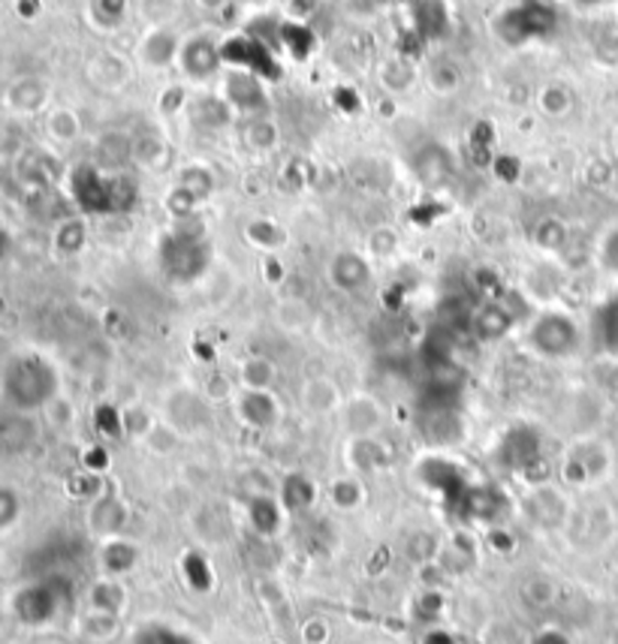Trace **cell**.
Instances as JSON below:
<instances>
[{"label": "cell", "instance_id": "cell-6", "mask_svg": "<svg viewBox=\"0 0 618 644\" xmlns=\"http://www.w3.org/2000/svg\"><path fill=\"white\" fill-rule=\"evenodd\" d=\"M498 458H501V464L507 470L526 473L528 467H534L537 460L543 458V455H540V434H537L534 428H514V431L501 440Z\"/></svg>", "mask_w": 618, "mask_h": 644}, {"label": "cell", "instance_id": "cell-22", "mask_svg": "<svg viewBox=\"0 0 618 644\" xmlns=\"http://www.w3.org/2000/svg\"><path fill=\"white\" fill-rule=\"evenodd\" d=\"M118 630H121V618L103 614V611H91L82 623L85 639H91V642H109V639H115Z\"/></svg>", "mask_w": 618, "mask_h": 644}, {"label": "cell", "instance_id": "cell-15", "mask_svg": "<svg viewBox=\"0 0 618 644\" xmlns=\"http://www.w3.org/2000/svg\"><path fill=\"white\" fill-rule=\"evenodd\" d=\"M36 440L34 422L27 413H12L0 419V449L3 452H24Z\"/></svg>", "mask_w": 618, "mask_h": 644}, {"label": "cell", "instance_id": "cell-28", "mask_svg": "<svg viewBox=\"0 0 618 644\" xmlns=\"http://www.w3.org/2000/svg\"><path fill=\"white\" fill-rule=\"evenodd\" d=\"M58 247L64 251V254H76L79 247L85 244V230H82V223H64L58 230Z\"/></svg>", "mask_w": 618, "mask_h": 644}, {"label": "cell", "instance_id": "cell-5", "mask_svg": "<svg viewBox=\"0 0 618 644\" xmlns=\"http://www.w3.org/2000/svg\"><path fill=\"white\" fill-rule=\"evenodd\" d=\"M420 479L432 491H438V495L446 500V507L453 509L462 503V497H465V491L471 488V482H467V476L459 467H455L453 460H443V458H429L426 464L420 467Z\"/></svg>", "mask_w": 618, "mask_h": 644}, {"label": "cell", "instance_id": "cell-19", "mask_svg": "<svg viewBox=\"0 0 618 644\" xmlns=\"http://www.w3.org/2000/svg\"><path fill=\"white\" fill-rule=\"evenodd\" d=\"M595 337L607 353H618V292L609 296L595 313Z\"/></svg>", "mask_w": 618, "mask_h": 644}, {"label": "cell", "instance_id": "cell-18", "mask_svg": "<svg viewBox=\"0 0 618 644\" xmlns=\"http://www.w3.org/2000/svg\"><path fill=\"white\" fill-rule=\"evenodd\" d=\"M130 644H199V639L185 633V630H178L173 623L152 621L142 623L140 630L133 633V642Z\"/></svg>", "mask_w": 618, "mask_h": 644}, {"label": "cell", "instance_id": "cell-33", "mask_svg": "<svg viewBox=\"0 0 618 644\" xmlns=\"http://www.w3.org/2000/svg\"><path fill=\"white\" fill-rule=\"evenodd\" d=\"M600 259L607 265L609 271H616L618 275V230H613L604 238V247H600Z\"/></svg>", "mask_w": 618, "mask_h": 644}, {"label": "cell", "instance_id": "cell-35", "mask_svg": "<svg viewBox=\"0 0 618 644\" xmlns=\"http://www.w3.org/2000/svg\"><path fill=\"white\" fill-rule=\"evenodd\" d=\"M576 3H597V0H576Z\"/></svg>", "mask_w": 618, "mask_h": 644}, {"label": "cell", "instance_id": "cell-10", "mask_svg": "<svg viewBox=\"0 0 618 644\" xmlns=\"http://www.w3.org/2000/svg\"><path fill=\"white\" fill-rule=\"evenodd\" d=\"M88 524H91L93 533H100L106 540H115V536H121L124 524H128V509L112 495L97 497V500H91Z\"/></svg>", "mask_w": 618, "mask_h": 644}, {"label": "cell", "instance_id": "cell-13", "mask_svg": "<svg viewBox=\"0 0 618 644\" xmlns=\"http://www.w3.org/2000/svg\"><path fill=\"white\" fill-rule=\"evenodd\" d=\"M88 606H91V611L121 618V611L128 606V587L121 585V578H97L88 590Z\"/></svg>", "mask_w": 618, "mask_h": 644}, {"label": "cell", "instance_id": "cell-16", "mask_svg": "<svg viewBox=\"0 0 618 644\" xmlns=\"http://www.w3.org/2000/svg\"><path fill=\"white\" fill-rule=\"evenodd\" d=\"M332 284L344 292H353V289H362L368 280H372V271H368V265L362 263L356 254H341L335 256V263H332Z\"/></svg>", "mask_w": 618, "mask_h": 644}, {"label": "cell", "instance_id": "cell-34", "mask_svg": "<svg viewBox=\"0 0 618 644\" xmlns=\"http://www.w3.org/2000/svg\"><path fill=\"white\" fill-rule=\"evenodd\" d=\"M422 644H459L455 635L450 630H441V626H432L429 633L422 635Z\"/></svg>", "mask_w": 618, "mask_h": 644}, {"label": "cell", "instance_id": "cell-29", "mask_svg": "<svg viewBox=\"0 0 618 644\" xmlns=\"http://www.w3.org/2000/svg\"><path fill=\"white\" fill-rule=\"evenodd\" d=\"M97 428L103 431L106 437H118L121 434V415L112 407H100L97 410Z\"/></svg>", "mask_w": 618, "mask_h": 644}, {"label": "cell", "instance_id": "cell-24", "mask_svg": "<svg viewBox=\"0 0 618 644\" xmlns=\"http://www.w3.org/2000/svg\"><path fill=\"white\" fill-rule=\"evenodd\" d=\"M443 606H446V599L438 587H426L420 597L413 599V611H417V618L426 623H434L443 614Z\"/></svg>", "mask_w": 618, "mask_h": 644}, {"label": "cell", "instance_id": "cell-9", "mask_svg": "<svg viewBox=\"0 0 618 644\" xmlns=\"http://www.w3.org/2000/svg\"><path fill=\"white\" fill-rule=\"evenodd\" d=\"M239 415L245 425L266 431L278 422V401L266 389H245L239 395Z\"/></svg>", "mask_w": 618, "mask_h": 644}, {"label": "cell", "instance_id": "cell-1", "mask_svg": "<svg viewBox=\"0 0 618 644\" xmlns=\"http://www.w3.org/2000/svg\"><path fill=\"white\" fill-rule=\"evenodd\" d=\"M60 377L48 358L36 353H19L0 370V395L10 403L12 413H36L55 403Z\"/></svg>", "mask_w": 618, "mask_h": 644}, {"label": "cell", "instance_id": "cell-21", "mask_svg": "<svg viewBox=\"0 0 618 644\" xmlns=\"http://www.w3.org/2000/svg\"><path fill=\"white\" fill-rule=\"evenodd\" d=\"M43 100H46V91H43L34 79L15 81L10 88V93H7V103H10L15 112H36V109L43 106Z\"/></svg>", "mask_w": 618, "mask_h": 644}, {"label": "cell", "instance_id": "cell-27", "mask_svg": "<svg viewBox=\"0 0 618 644\" xmlns=\"http://www.w3.org/2000/svg\"><path fill=\"white\" fill-rule=\"evenodd\" d=\"M275 377V368L268 365L266 358H251L242 368V380H245V389H268V382Z\"/></svg>", "mask_w": 618, "mask_h": 644}, {"label": "cell", "instance_id": "cell-2", "mask_svg": "<svg viewBox=\"0 0 618 644\" xmlns=\"http://www.w3.org/2000/svg\"><path fill=\"white\" fill-rule=\"evenodd\" d=\"M73 599V581L64 573H48L22 585L10 599L15 621L24 626H46L67 609Z\"/></svg>", "mask_w": 618, "mask_h": 644}, {"label": "cell", "instance_id": "cell-11", "mask_svg": "<svg viewBox=\"0 0 618 644\" xmlns=\"http://www.w3.org/2000/svg\"><path fill=\"white\" fill-rule=\"evenodd\" d=\"M280 507L287 515H305L317 503V485L305 473H290L280 482Z\"/></svg>", "mask_w": 618, "mask_h": 644}, {"label": "cell", "instance_id": "cell-30", "mask_svg": "<svg viewBox=\"0 0 618 644\" xmlns=\"http://www.w3.org/2000/svg\"><path fill=\"white\" fill-rule=\"evenodd\" d=\"M48 130H52V136L73 138L76 136V118L70 112H55L52 121H48Z\"/></svg>", "mask_w": 618, "mask_h": 644}, {"label": "cell", "instance_id": "cell-31", "mask_svg": "<svg viewBox=\"0 0 618 644\" xmlns=\"http://www.w3.org/2000/svg\"><path fill=\"white\" fill-rule=\"evenodd\" d=\"M528 644H573V639L561 626H543V630H537L531 635V642Z\"/></svg>", "mask_w": 618, "mask_h": 644}, {"label": "cell", "instance_id": "cell-32", "mask_svg": "<svg viewBox=\"0 0 618 644\" xmlns=\"http://www.w3.org/2000/svg\"><path fill=\"white\" fill-rule=\"evenodd\" d=\"M124 7H128V0H97V15L106 19V24H115L121 22Z\"/></svg>", "mask_w": 618, "mask_h": 644}, {"label": "cell", "instance_id": "cell-12", "mask_svg": "<svg viewBox=\"0 0 618 644\" xmlns=\"http://www.w3.org/2000/svg\"><path fill=\"white\" fill-rule=\"evenodd\" d=\"M247 521H251V528L257 530L263 540L278 536L280 524H284V507H280V500L268 495L251 497V503H247Z\"/></svg>", "mask_w": 618, "mask_h": 644}, {"label": "cell", "instance_id": "cell-20", "mask_svg": "<svg viewBox=\"0 0 618 644\" xmlns=\"http://www.w3.org/2000/svg\"><path fill=\"white\" fill-rule=\"evenodd\" d=\"M181 576H185L187 587L197 593H209L214 587V569H211L209 557H202L199 552H187L181 557Z\"/></svg>", "mask_w": 618, "mask_h": 644}, {"label": "cell", "instance_id": "cell-25", "mask_svg": "<svg viewBox=\"0 0 618 644\" xmlns=\"http://www.w3.org/2000/svg\"><path fill=\"white\" fill-rule=\"evenodd\" d=\"M329 500L339 509L362 507V485L356 479H335L329 488Z\"/></svg>", "mask_w": 618, "mask_h": 644}, {"label": "cell", "instance_id": "cell-23", "mask_svg": "<svg viewBox=\"0 0 618 644\" xmlns=\"http://www.w3.org/2000/svg\"><path fill=\"white\" fill-rule=\"evenodd\" d=\"M405 554H408L413 564H434V557H438V540H434L432 533H413L408 545H405Z\"/></svg>", "mask_w": 618, "mask_h": 644}, {"label": "cell", "instance_id": "cell-14", "mask_svg": "<svg viewBox=\"0 0 618 644\" xmlns=\"http://www.w3.org/2000/svg\"><path fill=\"white\" fill-rule=\"evenodd\" d=\"M221 60V48L211 46L209 40H194V43H187L185 52H181L185 73L187 76H194V79H209Z\"/></svg>", "mask_w": 618, "mask_h": 644}, {"label": "cell", "instance_id": "cell-4", "mask_svg": "<svg viewBox=\"0 0 618 644\" xmlns=\"http://www.w3.org/2000/svg\"><path fill=\"white\" fill-rule=\"evenodd\" d=\"M555 27V12L543 7L540 0H526L514 10H507L498 22V34L507 43H526L537 36L549 34Z\"/></svg>", "mask_w": 618, "mask_h": 644}, {"label": "cell", "instance_id": "cell-26", "mask_svg": "<svg viewBox=\"0 0 618 644\" xmlns=\"http://www.w3.org/2000/svg\"><path fill=\"white\" fill-rule=\"evenodd\" d=\"M22 518V497L10 485H0V530H10Z\"/></svg>", "mask_w": 618, "mask_h": 644}, {"label": "cell", "instance_id": "cell-3", "mask_svg": "<svg viewBox=\"0 0 618 644\" xmlns=\"http://www.w3.org/2000/svg\"><path fill=\"white\" fill-rule=\"evenodd\" d=\"M528 346L543 358H567L580 349V325L561 311L540 313L526 334Z\"/></svg>", "mask_w": 618, "mask_h": 644}, {"label": "cell", "instance_id": "cell-17", "mask_svg": "<svg viewBox=\"0 0 618 644\" xmlns=\"http://www.w3.org/2000/svg\"><path fill=\"white\" fill-rule=\"evenodd\" d=\"M471 325H474V332L483 341H498L504 334L510 332V325H514V317L504 311L501 304H483L474 317H471Z\"/></svg>", "mask_w": 618, "mask_h": 644}, {"label": "cell", "instance_id": "cell-7", "mask_svg": "<svg viewBox=\"0 0 618 644\" xmlns=\"http://www.w3.org/2000/svg\"><path fill=\"white\" fill-rule=\"evenodd\" d=\"M221 58L230 60V64H239V67L254 69L260 76H268V79H278L280 76V69L275 67V60H272V55H268L260 40H247V36L230 40L221 48Z\"/></svg>", "mask_w": 618, "mask_h": 644}, {"label": "cell", "instance_id": "cell-8", "mask_svg": "<svg viewBox=\"0 0 618 644\" xmlns=\"http://www.w3.org/2000/svg\"><path fill=\"white\" fill-rule=\"evenodd\" d=\"M142 564V552L136 548V542L115 536V540H106L100 548V573L106 578H121L130 576L136 566Z\"/></svg>", "mask_w": 618, "mask_h": 644}]
</instances>
